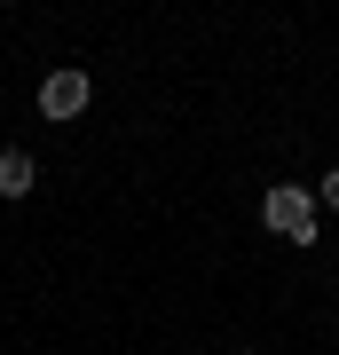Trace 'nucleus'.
<instances>
[{
  "mask_svg": "<svg viewBox=\"0 0 339 355\" xmlns=\"http://www.w3.org/2000/svg\"><path fill=\"white\" fill-rule=\"evenodd\" d=\"M315 198L308 182H277V190L261 198V229L268 237H284V245H300V253H315Z\"/></svg>",
  "mask_w": 339,
  "mask_h": 355,
  "instance_id": "nucleus-1",
  "label": "nucleus"
},
{
  "mask_svg": "<svg viewBox=\"0 0 339 355\" xmlns=\"http://www.w3.org/2000/svg\"><path fill=\"white\" fill-rule=\"evenodd\" d=\"M87 103H95V79L79 71V64H55L48 79H40V119H48V127H71Z\"/></svg>",
  "mask_w": 339,
  "mask_h": 355,
  "instance_id": "nucleus-2",
  "label": "nucleus"
},
{
  "mask_svg": "<svg viewBox=\"0 0 339 355\" xmlns=\"http://www.w3.org/2000/svg\"><path fill=\"white\" fill-rule=\"evenodd\" d=\"M245 355H261V347H245Z\"/></svg>",
  "mask_w": 339,
  "mask_h": 355,
  "instance_id": "nucleus-5",
  "label": "nucleus"
},
{
  "mask_svg": "<svg viewBox=\"0 0 339 355\" xmlns=\"http://www.w3.org/2000/svg\"><path fill=\"white\" fill-rule=\"evenodd\" d=\"M315 198H324V214H339V166H331L324 182H315Z\"/></svg>",
  "mask_w": 339,
  "mask_h": 355,
  "instance_id": "nucleus-4",
  "label": "nucleus"
},
{
  "mask_svg": "<svg viewBox=\"0 0 339 355\" xmlns=\"http://www.w3.org/2000/svg\"><path fill=\"white\" fill-rule=\"evenodd\" d=\"M32 190H40V158L8 142V150H0V198H32Z\"/></svg>",
  "mask_w": 339,
  "mask_h": 355,
  "instance_id": "nucleus-3",
  "label": "nucleus"
}]
</instances>
